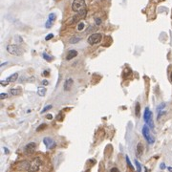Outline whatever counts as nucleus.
<instances>
[{
  "mask_svg": "<svg viewBox=\"0 0 172 172\" xmlns=\"http://www.w3.org/2000/svg\"><path fill=\"white\" fill-rule=\"evenodd\" d=\"M86 8L85 0H74L72 3V10L76 13H78L79 11Z\"/></svg>",
  "mask_w": 172,
  "mask_h": 172,
  "instance_id": "obj_2",
  "label": "nucleus"
},
{
  "mask_svg": "<svg viewBox=\"0 0 172 172\" xmlns=\"http://www.w3.org/2000/svg\"><path fill=\"white\" fill-rule=\"evenodd\" d=\"M42 84H43V85H48V84H49V81H48V80H46V79H44V80H42Z\"/></svg>",
  "mask_w": 172,
  "mask_h": 172,
  "instance_id": "obj_32",
  "label": "nucleus"
},
{
  "mask_svg": "<svg viewBox=\"0 0 172 172\" xmlns=\"http://www.w3.org/2000/svg\"><path fill=\"white\" fill-rule=\"evenodd\" d=\"M84 26H85L84 23H83V22H80V23L78 25V31H82V30L84 29Z\"/></svg>",
  "mask_w": 172,
  "mask_h": 172,
  "instance_id": "obj_22",
  "label": "nucleus"
},
{
  "mask_svg": "<svg viewBox=\"0 0 172 172\" xmlns=\"http://www.w3.org/2000/svg\"><path fill=\"white\" fill-rule=\"evenodd\" d=\"M42 75H43L44 77H48V76H49V72H48V71H44Z\"/></svg>",
  "mask_w": 172,
  "mask_h": 172,
  "instance_id": "obj_34",
  "label": "nucleus"
},
{
  "mask_svg": "<svg viewBox=\"0 0 172 172\" xmlns=\"http://www.w3.org/2000/svg\"><path fill=\"white\" fill-rule=\"evenodd\" d=\"M135 164H136V166H137V171L141 172V163L138 162L137 160H135Z\"/></svg>",
  "mask_w": 172,
  "mask_h": 172,
  "instance_id": "obj_21",
  "label": "nucleus"
},
{
  "mask_svg": "<svg viewBox=\"0 0 172 172\" xmlns=\"http://www.w3.org/2000/svg\"><path fill=\"white\" fill-rule=\"evenodd\" d=\"M102 39V34H92L88 38L87 41L90 45H96V44L100 43Z\"/></svg>",
  "mask_w": 172,
  "mask_h": 172,
  "instance_id": "obj_5",
  "label": "nucleus"
},
{
  "mask_svg": "<svg viewBox=\"0 0 172 172\" xmlns=\"http://www.w3.org/2000/svg\"><path fill=\"white\" fill-rule=\"evenodd\" d=\"M7 52L11 55L13 56H21L23 54V50L21 47H19L18 45H14V44H10L7 46Z\"/></svg>",
  "mask_w": 172,
  "mask_h": 172,
  "instance_id": "obj_1",
  "label": "nucleus"
},
{
  "mask_svg": "<svg viewBox=\"0 0 172 172\" xmlns=\"http://www.w3.org/2000/svg\"><path fill=\"white\" fill-rule=\"evenodd\" d=\"M35 147H36V144L35 143H30V144H28L24 147V152L26 154H32L34 151Z\"/></svg>",
  "mask_w": 172,
  "mask_h": 172,
  "instance_id": "obj_10",
  "label": "nucleus"
},
{
  "mask_svg": "<svg viewBox=\"0 0 172 172\" xmlns=\"http://www.w3.org/2000/svg\"><path fill=\"white\" fill-rule=\"evenodd\" d=\"M144 122L146 123L149 127L151 128H153L154 127V124H153V121H152V113H151L150 109L146 107L145 110H144Z\"/></svg>",
  "mask_w": 172,
  "mask_h": 172,
  "instance_id": "obj_4",
  "label": "nucleus"
},
{
  "mask_svg": "<svg viewBox=\"0 0 172 172\" xmlns=\"http://www.w3.org/2000/svg\"><path fill=\"white\" fill-rule=\"evenodd\" d=\"M4 150H5V153L8 154V149H7L6 147H4Z\"/></svg>",
  "mask_w": 172,
  "mask_h": 172,
  "instance_id": "obj_36",
  "label": "nucleus"
},
{
  "mask_svg": "<svg viewBox=\"0 0 172 172\" xmlns=\"http://www.w3.org/2000/svg\"><path fill=\"white\" fill-rule=\"evenodd\" d=\"M7 63H8V62H4V63H2V64H1V67H3L4 65H6Z\"/></svg>",
  "mask_w": 172,
  "mask_h": 172,
  "instance_id": "obj_37",
  "label": "nucleus"
},
{
  "mask_svg": "<svg viewBox=\"0 0 172 172\" xmlns=\"http://www.w3.org/2000/svg\"><path fill=\"white\" fill-rule=\"evenodd\" d=\"M63 118H64V116L62 115V113H59V114L56 116V119H57V121H62Z\"/></svg>",
  "mask_w": 172,
  "mask_h": 172,
  "instance_id": "obj_27",
  "label": "nucleus"
},
{
  "mask_svg": "<svg viewBox=\"0 0 172 172\" xmlns=\"http://www.w3.org/2000/svg\"><path fill=\"white\" fill-rule=\"evenodd\" d=\"M81 40V38H78V36H74V38H70V40H69V43L71 44H76L78 43V41Z\"/></svg>",
  "mask_w": 172,
  "mask_h": 172,
  "instance_id": "obj_18",
  "label": "nucleus"
},
{
  "mask_svg": "<svg viewBox=\"0 0 172 172\" xmlns=\"http://www.w3.org/2000/svg\"><path fill=\"white\" fill-rule=\"evenodd\" d=\"M143 135H144V139L146 140V141L149 144H154V141H155V139H154V137L151 135L150 133V129H149V127L146 125H144V127H143Z\"/></svg>",
  "mask_w": 172,
  "mask_h": 172,
  "instance_id": "obj_3",
  "label": "nucleus"
},
{
  "mask_svg": "<svg viewBox=\"0 0 172 172\" xmlns=\"http://www.w3.org/2000/svg\"><path fill=\"white\" fill-rule=\"evenodd\" d=\"M140 110H141V106H140V103H136V107H135V115L136 117H140Z\"/></svg>",
  "mask_w": 172,
  "mask_h": 172,
  "instance_id": "obj_19",
  "label": "nucleus"
},
{
  "mask_svg": "<svg viewBox=\"0 0 172 172\" xmlns=\"http://www.w3.org/2000/svg\"><path fill=\"white\" fill-rule=\"evenodd\" d=\"M73 83H74V80H73L72 78H67L64 82V84H63V88H64V90L65 91H69L73 86Z\"/></svg>",
  "mask_w": 172,
  "mask_h": 172,
  "instance_id": "obj_11",
  "label": "nucleus"
},
{
  "mask_svg": "<svg viewBox=\"0 0 172 172\" xmlns=\"http://www.w3.org/2000/svg\"><path fill=\"white\" fill-rule=\"evenodd\" d=\"M125 160H126V163H127V166H128V167L131 170H134V166H133V164L131 163V162H130V160H129V157L126 156L125 157Z\"/></svg>",
  "mask_w": 172,
  "mask_h": 172,
  "instance_id": "obj_20",
  "label": "nucleus"
},
{
  "mask_svg": "<svg viewBox=\"0 0 172 172\" xmlns=\"http://www.w3.org/2000/svg\"><path fill=\"white\" fill-rule=\"evenodd\" d=\"M110 171H119V169L117 168V167H114V168H112Z\"/></svg>",
  "mask_w": 172,
  "mask_h": 172,
  "instance_id": "obj_35",
  "label": "nucleus"
},
{
  "mask_svg": "<svg viewBox=\"0 0 172 172\" xmlns=\"http://www.w3.org/2000/svg\"><path fill=\"white\" fill-rule=\"evenodd\" d=\"M43 143H44V144L46 145V147H47L48 149H53L54 147L56 146V141H54L53 139H51V138H49V137L44 138Z\"/></svg>",
  "mask_w": 172,
  "mask_h": 172,
  "instance_id": "obj_8",
  "label": "nucleus"
},
{
  "mask_svg": "<svg viewBox=\"0 0 172 172\" xmlns=\"http://www.w3.org/2000/svg\"><path fill=\"white\" fill-rule=\"evenodd\" d=\"M164 106H166V104H164V103H163V104L159 105V106H158V108H157V111H158V112H160V111H161V109H163Z\"/></svg>",
  "mask_w": 172,
  "mask_h": 172,
  "instance_id": "obj_28",
  "label": "nucleus"
},
{
  "mask_svg": "<svg viewBox=\"0 0 172 172\" xmlns=\"http://www.w3.org/2000/svg\"><path fill=\"white\" fill-rule=\"evenodd\" d=\"M95 22H96V24H97V25H100V24H101V19L96 18L95 19Z\"/></svg>",
  "mask_w": 172,
  "mask_h": 172,
  "instance_id": "obj_29",
  "label": "nucleus"
},
{
  "mask_svg": "<svg viewBox=\"0 0 172 172\" xmlns=\"http://www.w3.org/2000/svg\"><path fill=\"white\" fill-rule=\"evenodd\" d=\"M9 80H8V79H7V80H1V84L3 85V86H6L7 84H8V83H9Z\"/></svg>",
  "mask_w": 172,
  "mask_h": 172,
  "instance_id": "obj_30",
  "label": "nucleus"
},
{
  "mask_svg": "<svg viewBox=\"0 0 172 172\" xmlns=\"http://www.w3.org/2000/svg\"><path fill=\"white\" fill-rule=\"evenodd\" d=\"M56 14L54 13H50L49 14V16H48V20H47V22L45 23V27L47 29H50V28H52V26H53V24H54V22H55V20H56Z\"/></svg>",
  "mask_w": 172,
  "mask_h": 172,
  "instance_id": "obj_9",
  "label": "nucleus"
},
{
  "mask_svg": "<svg viewBox=\"0 0 172 172\" xmlns=\"http://www.w3.org/2000/svg\"><path fill=\"white\" fill-rule=\"evenodd\" d=\"M10 92L13 96H19L22 93V90L20 88H13V89H11Z\"/></svg>",
  "mask_w": 172,
  "mask_h": 172,
  "instance_id": "obj_14",
  "label": "nucleus"
},
{
  "mask_svg": "<svg viewBox=\"0 0 172 172\" xmlns=\"http://www.w3.org/2000/svg\"><path fill=\"white\" fill-rule=\"evenodd\" d=\"M7 98H8V94H6V93H1L0 94V99L1 100H5Z\"/></svg>",
  "mask_w": 172,
  "mask_h": 172,
  "instance_id": "obj_25",
  "label": "nucleus"
},
{
  "mask_svg": "<svg viewBox=\"0 0 172 172\" xmlns=\"http://www.w3.org/2000/svg\"><path fill=\"white\" fill-rule=\"evenodd\" d=\"M46 92H47V90H46V88L45 87H38V95H39L40 97H44L45 94H46Z\"/></svg>",
  "mask_w": 172,
  "mask_h": 172,
  "instance_id": "obj_16",
  "label": "nucleus"
},
{
  "mask_svg": "<svg viewBox=\"0 0 172 172\" xmlns=\"http://www.w3.org/2000/svg\"><path fill=\"white\" fill-rule=\"evenodd\" d=\"M17 78H18V74H17V73H14V74H13V75L10 76V77L7 78V79H8L10 82H14V81H16Z\"/></svg>",
  "mask_w": 172,
  "mask_h": 172,
  "instance_id": "obj_15",
  "label": "nucleus"
},
{
  "mask_svg": "<svg viewBox=\"0 0 172 172\" xmlns=\"http://www.w3.org/2000/svg\"><path fill=\"white\" fill-rule=\"evenodd\" d=\"M42 161H41V158L40 157H38V158H35V159L33 161V163H32V167H31V170H34V171H38L40 169V166H42Z\"/></svg>",
  "mask_w": 172,
  "mask_h": 172,
  "instance_id": "obj_7",
  "label": "nucleus"
},
{
  "mask_svg": "<svg viewBox=\"0 0 172 172\" xmlns=\"http://www.w3.org/2000/svg\"><path fill=\"white\" fill-rule=\"evenodd\" d=\"M54 38V34H49L47 35V36H46V38H45V40L46 41H48V40H51V39H52V38Z\"/></svg>",
  "mask_w": 172,
  "mask_h": 172,
  "instance_id": "obj_26",
  "label": "nucleus"
},
{
  "mask_svg": "<svg viewBox=\"0 0 172 172\" xmlns=\"http://www.w3.org/2000/svg\"><path fill=\"white\" fill-rule=\"evenodd\" d=\"M31 167H32V163L27 162V161L20 162V163L17 164V170H20V171H28V170H31Z\"/></svg>",
  "mask_w": 172,
  "mask_h": 172,
  "instance_id": "obj_6",
  "label": "nucleus"
},
{
  "mask_svg": "<svg viewBox=\"0 0 172 172\" xmlns=\"http://www.w3.org/2000/svg\"><path fill=\"white\" fill-rule=\"evenodd\" d=\"M160 168L163 169H163L166 168V164H164L163 163H161V166H160Z\"/></svg>",
  "mask_w": 172,
  "mask_h": 172,
  "instance_id": "obj_31",
  "label": "nucleus"
},
{
  "mask_svg": "<svg viewBox=\"0 0 172 172\" xmlns=\"http://www.w3.org/2000/svg\"><path fill=\"white\" fill-rule=\"evenodd\" d=\"M170 79H171V81H172V71L171 73H170Z\"/></svg>",
  "mask_w": 172,
  "mask_h": 172,
  "instance_id": "obj_38",
  "label": "nucleus"
},
{
  "mask_svg": "<svg viewBox=\"0 0 172 172\" xmlns=\"http://www.w3.org/2000/svg\"><path fill=\"white\" fill-rule=\"evenodd\" d=\"M51 108H52V105H48V106L44 107V108H43V110H42V111H41V114H43V113L47 112L48 110H50Z\"/></svg>",
  "mask_w": 172,
  "mask_h": 172,
  "instance_id": "obj_23",
  "label": "nucleus"
},
{
  "mask_svg": "<svg viewBox=\"0 0 172 172\" xmlns=\"http://www.w3.org/2000/svg\"><path fill=\"white\" fill-rule=\"evenodd\" d=\"M46 118H47L48 119H53V116H52L51 114H47V116H46Z\"/></svg>",
  "mask_w": 172,
  "mask_h": 172,
  "instance_id": "obj_33",
  "label": "nucleus"
},
{
  "mask_svg": "<svg viewBox=\"0 0 172 172\" xmlns=\"http://www.w3.org/2000/svg\"><path fill=\"white\" fill-rule=\"evenodd\" d=\"M144 144H141V141L140 143H138L137 144V147H136V154H137L138 157H141V155H143V153H144Z\"/></svg>",
  "mask_w": 172,
  "mask_h": 172,
  "instance_id": "obj_12",
  "label": "nucleus"
},
{
  "mask_svg": "<svg viewBox=\"0 0 172 172\" xmlns=\"http://www.w3.org/2000/svg\"><path fill=\"white\" fill-rule=\"evenodd\" d=\"M167 169H168L169 171H172V167H167Z\"/></svg>",
  "mask_w": 172,
  "mask_h": 172,
  "instance_id": "obj_39",
  "label": "nucleus"
},
{
  "mask_svg": "<svg viewBox=\"0 0 172 172\" xmlns=\"http://www.w3.org/2000/svg\"><path fill=\"white\" fill-rule=\"evenodd\" d=\"M46 128V124H41L40 126H39V127H38V128H36V131H41V130H43V129H45Z\"/></svg>",
  "mask_w": 172,
  "mask_h": 172,
  "instance_id": "obj_24",
  "label": "nucleus"
},
{
  "mask_svg": "<svg viewBox=\"0 0 172 172\" xmlns=\"http://www.w3.org/2000/svg\"><path fill=\"white\" fill-rule=\"evenodd\" d=\"M78 56V52L76 50H70V52L68 53V55L66 56V59L67 60H70V59H73L74 57Z\"/></svg>",
  "mask_w": 172,
  "mask_h": 172,
  "instance_id": "obj_13",
  "label": "nucleus"
},
{
  "mask_svg": "<svg viewBox=\"0 0 172 172\" xmlns=\"http://www.w3.org/2000/svg\"><path fill=\"white\" fill-rule=\"evenodd\" d=\"M42 56H43V58L46 61H48V62H51V61H53V59H54V57L52 56H49L48 54H46V53H43L42 54Z\"/></svg>",
  "mask_w": 172,
  "mask_h": 172,
  "instance_id": "obj_17",
  "label": "nucleus"
}]
</instances>
